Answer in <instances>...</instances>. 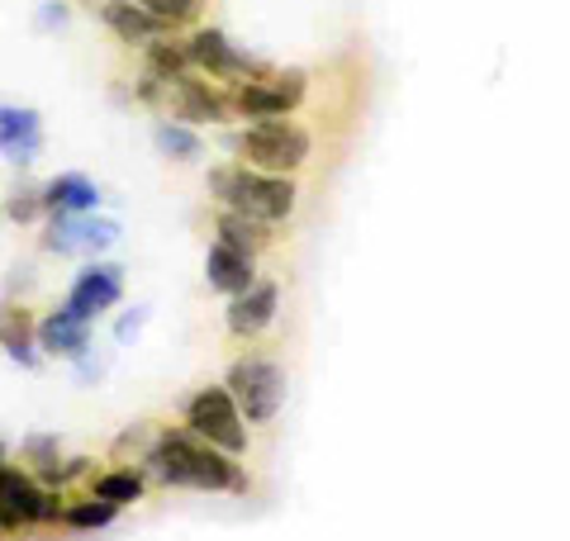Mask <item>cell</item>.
Returning a JSON list of instances; mask_svg holds the SVG:
<instances>
[{"mask_svg":"<svg viewBox=\"0 0 570 541\" xmlns=\"http://www.w3.org/2000/svg\"><path fill=\"white\" fill-rule=\"evenodd\" d=\"M0 347L10 352V361H20L24 371H33L39 366V328L29 323V314L24 309H6L0 314Z\"/></svg>","mask_w":570,"mask_h":541,"instance_id":"18","label":"cell"},{"mask_svg":"<svg viewBox=\"0 0 570 541\" xmlns=\"http://www.w3.org/2000/svg\"><path fill=\"white\" fill-rule=\"evenodd\" d=\"M295 110H299V105L285 96L276 81H238V90H234V115L247 119V124L285 119V115H295Z\"/></svg>","mask_w":570,"mask_h":541,"instance_id":"15","label":"cell"},{"mask_svg":"<svg viewBox=\"0 0 570 541\" xmlns=\"http://www.w3.org/2000/svg\"><path fill=\"white\" fill-rule=\"evenodd\" d=\"M0 503L20 513L24 528H39V522H58L62 518L58 490H48L39 475L20 471V465H6V471H0Z\"/></svg>","mask_w":570,"mask_h":541,"instance_id":"7","label":"cell"},{"mask_svg":"<svg viewBox=\"0 0 570 541\" xmlns=\"http://www.w3.org/2000/svg\"><path fill=\"white\" fill-rule=\"evenodd\" d=\"M142 323H148V304H138L134 314H124V318L115 323V337H119V342H134V337H138V328H142Z\"/></svg>","mask_w":570,"mask_h":541,"instance_id":"28","label":"cell"},{"mask_svg":"<svg viewBox=\"0 0 570 541\" xmlns=\"http://www.w3.org/2000/svg\"><path fill=\"white\" fill-rule=\"evenodd\" d=\"M153 142L163 148V157L171 161H195L200 157V134H195V124L186 119H157V129H153Z\"/></svg>","mask_w":570,"mask_h":541,"instance_id":"20","label":"cell"},{"mask_svg":"<svg viewBox=\"0 0 570 541\" xmlns=\"http://www.w3.org/2000/svg\"><path fill=\"white\" fill-rule=\"evenodd\" d=\"M224 148L234 153L238 161L257 171H276V176H295L299 167L309 161L314 153V138L305 124H295L291 115L285 119H262V124H247L243 134H228Z\"/></svg>","mask_w":570,"mask_h":541,"instance_id":"3","label":"cell"},{"mask_svg":"<svg viewBox=\"0 0 570 541\" xmlns=\"http://www.w3.org/2000/svg\"><path fill=\"white\" fill-rule=\"evenodd\" d=\"M91 318H81V314H71L67 304L58 314H48L39 323V347L48 356H67V361H77L81 352H91V328H86Z\"/></svg>","mask_w":570,"mask_h":541,"instance_id":"14","label":"cell"},{"mask_svg":"<svg viewBox=\"0 0 570 541\" xmlns=\"http://www.w3.org/2000/svg\"><path fill=\"white\" fill-rule=\"evenodd\" d=\"M62 522L71 532H100V528H110L115 522V503H105V499H86V503H71V509H62Z\"/></svg>","mask_w":570,"mask_h":541,"instance_id":"24","label":"cell"},{"mask_svg":"<svg viewBox=\"0 0 570 541\" xmlns=\"http://www.w3.org/2000/svg\"><path fill=\"white\" fill-rule=\"evenodd\" d=\"M214 233H219V243L247 252V257H257V252L272 243V224L253 219V214H238V209H219V219H214Z\"/></svg>","mask_w":570,"mask_h":541,"instance_id":"17","label":"cell"},{"mask_svg":"<svg viewBox=\"0 0 570 541\" xmlns=\"http://www.w3.org/2000/svg\"><path fill=\"white\" fill-rule=\"evenodd\" d=\"M186 427L195 432V437H205L209 446L234 451V456H238V451H247V419H243L238 400L228 394V385L195 390L190 404H186Z\"/></svg>","mask_w":570,"mask_h":541,"instance_id":"5","label":"cell"},{"mask_svg":"<svg viewBox=\"0 0 570 541\" xmlns=\"http://www.w3.org/2000/svg\"><path fill=\"white\" fill-rule=\"evenodd\" d=\"M228 394L238 400L247 423H272L285 404V371L272 356H238L228 366Z\"/></svg>","mask_w":570,"mask_h":541,"instance_id":"4","label":"cell"},{"mask_svg":"<svg viewBox=\"0 0 570 541\" xmlns=\"http://www.w3.org/2000/svg\"><path fill=\"white\" fill-rule=\"evenodd\" d=\"M119 243V219L105 214H81V252H105Z\"/></svg>","mask_w":570,"mask_h":541,"instance_id":"27","label":"cell"},{"mask_svg":"<svg viewBox=\"0 0 570 541\" xmlns=\"http://www.w3.org/2000/svg\"><path fill=\"white\" fill-rule=\"evenodd\" d=\"M6 465H10V461H6V442H0V471H6Z\"/></svg>","mask_w":570,"mask_h":541,"instance_id":"30","label":"cell"},{"mask_svg":"<svg viewBox=\"0 0 570 541\" xmlns=\"http://www.w3.org/2000/svg\"><path fill=\"white\" fill-rule=\"evenodd\" d=\"M43 247L48 252H81V214H67V209H48V224H43Z\"/></svg>","mask_w":570,"mask_h":541,"instance_id":"23","label":"cell"},{"mask_svg":"<svg viewBox=\"0 0 570 541\" xmlns=\"http://www.w3.org/2000/svg\"><path fill=\"white\" fill-rule=\"evenodd\" d=\"M43 153V119L29 105H0V157L10 167H33Z\"/></svg>","mask_w":570,"mask_h":541,"instance_id":"9","label":"cell"},{"mask_svg":"<svg viewBox=\"0 0 570 541\" xmlns=\"http://www.w3.org/2000/svg\"><path fill=\"white\" fill-rule=\"evenodd\" d=\"M142 6H148L167 29H186V24L200 20L205 0H142Z\"/></svg>","mask_w":570,"mask_h":541,"instance_id":"26","label":"cell"},{"mask_svg":"<svg viewBox=\"0 0 570 541\" xmlns=\"http://www.w3.org/2000/svg\"><path fill=\"white\" fill-rule=\"evenodd\" d=\"M43 205L48 209H67V214H96L100 186L86 171H58L43 186Z\"/></svg>","mask_w":570,"mask_h":541,"instance_id":"16","label":"cell"},{"mask_svg":"<svg viewBox=\"0 0 570 541\" xmlns=\"http://www.w3.org/2000/svg\"><path fill=\"white\" fill-rule=\"evenodd\" d=\"M91 494L105 499V503H115V509H119V503H138L142 494H148V475H142V471H129V465H124V471L96 475Z\"/></svg>","mask_w":570,"mask_h":541,"instance_id":"22","label":"cell"},{"mask_svg":"<svg viewBox=\"0 0 570 541\" xmlns=\"http://www.w3.org/2000/svg\"><path fill=\"white\" fill-rule=\"evenodd\" d=\"M153 480L176 484V490H209V494H247V471L234 451L209 446L190 427H157L153 446L142 451Z\"/></svg>","mask_w":570,"mask_h":541,"instance_id":"1","label":"cell"},{"mask_svg":"<svg viewBox=\"0 0 570 541\" xmlns=\"http://www.w3.org/2000/svg\"><path fill=\"white\" fill-rule=\"evenodd\" d=\"M100 20H105V29H110L119 43H129V48H148L153 39L171 33L148 6H142V0H105V6H100Z\"/></svg>","mask_w":570,"mask_h":541,"instance_id":"11","label":"cell"},{"mask_svg":"<svg viewBox=\"0 0 570 541\" xmlns=\"http://www.w3.org/2000/svg\"><path fill=\"white\" fill-rule=\"evenodd\" d=\"M67 24V6L62 0H43L39 6V29H62Z\"/></svg>","mask_w":570,"mask_h":541,"instance_id":"29","label":"cell"},{"mask_svg":"<svg viewBox=\"0 0 570 541\" xmlns=\"http://www.w3.org/2000/svg\"><path fill=\"white\" fill-rule=\"evenodd\" d=\"M276 304H281V285L276 281H257L253 291H243L228 299V333L234 337H257L272 328V318H276Z\"/></svg>","mask_w":570,"mask_h":541,"instance_id":"12","label":"cell"},{"mask_svg":"<svg viewBox=\"0 0 570 541\" xmlns=\"http://www.w3.org/2000/svg\"><path fill=\"white\" fill-rule=\"evenodd\" d=\"M124 299V270L115 262H91L71 281V295H67V309L81 314V318H96L105 309H115Z\"/></svg>","mask_w":570,"mask_h":541,"instance_id":"10","label":"cell"},{"mask_svg":"<svg viewBox=\"0 0 570 541\" xmlns=\"http://www.w3.org/2000/svg\"><path fill=\"white\" fill-rule=\"evenodd\" d=\"M142 58H148V71L163 81H181L195 71V58H190V43L176 39V33H163V39H153L142 48Z\"/></svg>","mask_w":570,"mask_h":541,"instance_id":"19","label":"cell"},{"mask_svg":"<svg viewBox=\"0 0 570 541\" xmlns=\"http://www.w3.org/2000/svg\"><path fill=\"white\" fill-rule=\"evenodd\" d=\"M209 195L224 209L253 214V219L276 228V224H285L295 214L299 186H295V176H276V171L247 167V161H228V167H214L209 171Z\"/></svg>","mask_w":570,"mask_h":541,"instance_id":"2","label":"cell"},{"mask_svg":"<svg viewBox=\"0 0 570 541\" xmlns=\"http://www.w3.org/2000/svg\"><path fill=\"white\" fill-rule=\"evenodd\" d=\"M186 43H190L195 71H209L214 81H272L276 77V67H266L257 52H243L224 29H214V24H200Z\"/></svg>","mask_w":570,"mask_h":541,"instance_id":"6","label":"cell"},{"mask_svg":"<svg viewBox=\"0 0 570 541\" xmlns=\"http://www.w3.org/2000/svg\"><path fill=\"white\" fill-rule=\"evenodd\" d=\"M205 276H209V285L219 295H243V291H253L257 285V257H247V252L214 238L209 257H205Z\"/></svg>","mask_w":570,"mask_h":541,"instance_id":"13","label":"cell"},{"mask_svg":"<svg viewBox=\"0 0 570 541\" xmlns=\"http://www.w3.org/2000/svg\"><path fill=\"white\" fill-rule=\"evenodd\" d=\"M20 451H24V461L39 471V480L52 490V480H58V471H62V442H58V432H29V437L20 442Z\"/></svg>","mask_w":570,"mask_h":541,"instance_id":"21","label":"cell"},{"mask_svg":"<svg viewBox=\"0 0 570 541\" xmlns=\"http://www.w3.org/2000/svg\"><path fill=\"white\" fill-rule=\"evenodd\" d=\"M167 110L176 119L195 124V129H205V124H224L228 115H234V96H224L219 86H209V77H195V71H190V77L171 81Z\"/></svg>","mask_w":570,"mask_h":541,"instance_id":"8","label":"cell"},{"mask_svg":"<svg viewBox=\"0 0 570 541\" xmlns=\"http://www.w3.org/2000/svg\"><path fill=\"white\" fill-rule=\"evenodd\" d=\"M6 214H10V224H39L43 214H48L43 186H14L10 200H6Z\"/></svg>","mask_w":570,"mask_h":541,"instance_id":"25","label":"cell"}]
</instances>
